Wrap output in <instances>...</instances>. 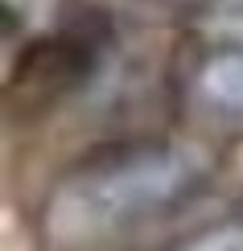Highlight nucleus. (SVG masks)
<instances>
[{"mask_svg": "<svg viewBox=\"0 0 243 251\" xmlns=\"http://www.w3.org/2000/svg\"><path fill=\"white\" fill-rule=\"evenodd\" d=\"M202 177V156L182 144H136L82 169L66 190V206L79 223L108 231L177 206L198 190Z\"/></svg>", "mask_w": 243, "mask_h": 251, "instance_id": "f257e3e1", "label": "nucleus"}, {"mask_svg": "<svg viewBox=\"0 0 243 251\" xmlns=\"http://www.w3.org/2000/svg\"><path fill=\"white\" fill-rule=\"evenodd\" d=\"M194 95L223 120L243 124V46H215L194 66Z\"/></svg>", "mask_w": 243, "mask_h": 251, "instance_id": "f03ea898", "label": "nucleus"}, {"mask_svg": "<svg viewBox=\"0 0 243 251\" xmlns=\"http://www.w3.org/2000/svg\"><path fill=\"white\" fill-rule=\"evenodd\" d=\"M173 251H243V223H235V218L231 223H215L206 231L182 239Z\"/></svg>", "mask_w": 243, "mask_h": 251, "instance_id": "7ed1b4c3", "label": "nucleus"}]
</instances>
